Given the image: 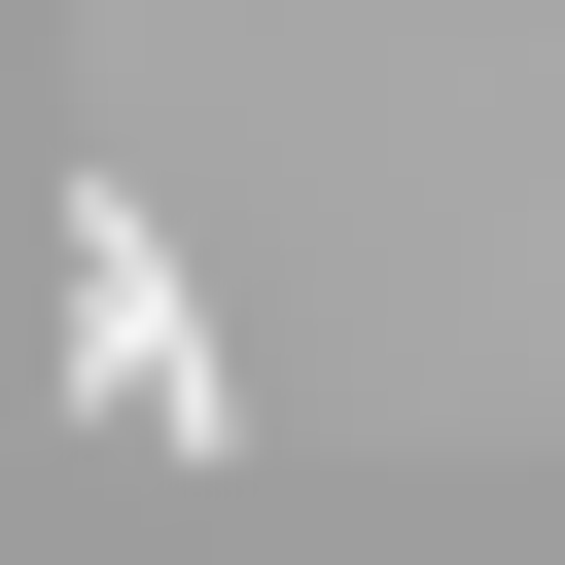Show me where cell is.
<instances>
[{
  "mask_svg": "<svg viewBox=\"0 0 565 565\" xmlns=\"http://www.w3.org/2000/svg\"><path fill=\"white\" fill-rule=\"evenodd\" d=\"M71 424H141V459H212L247 388H212V318H177V212H71Z\"/></svg>",
  "mask_w": 565,
  "mask_h": 565,
  "instance_id": "6da1fadb",
  "label": "cell"
}]
</instances>
